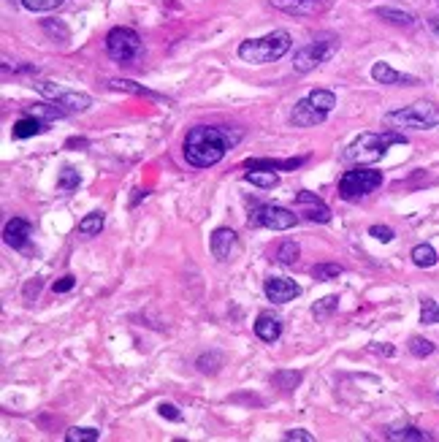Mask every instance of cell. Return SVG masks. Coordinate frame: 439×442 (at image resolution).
Masks as SVG:
<instances>
[{
    "mask_svg": "<svg viewBox=\"0 0 439 442\" xmlns=\"http://www.w3.org/2000/svg\"><path fill=\"white\" fill-rule=\"evenodd\" d=\"M242 141V131H228V128H215V125H198L184 136L182 152L184 160L195 169H212L225 158L231 147Z\"/></svg>",
    "mask_w": 439,
    "mask_h": 442,
    "instance_id": "6da1fadb",
    "label": "cell"
},
{
    "mask_svg": "<svg viewBox=\"0 0 439 442\" xmlns=\"http://www.w3.org/2000/svg\"><path fill=\"white\" fill-rule=\"evenodd\" d=\"M394 144H407V138L396 131L361 133L350 147L342 152V160H345V163H355V166H369V163L383 160L385 152H388Z\"/></svg>",
    "mask_w": 439,
    "mask_h": 442,
    "instance_id": "7a4b0ae2",
    "label": "cell"
},
{
    "mask_svg": "<svg viewBox=\"0 0 439 442\" xmlns=\"http://www.w3.org/2000/svg\"><path fill=\"white\" fill-rule=\"evenodd\" d=\"M290 33L288 30H274L264 39H247L239 44V57L244 63H253V65H266V63H274L279 57H285L290 52Z\"/></svg>",
    "mask_w": 439,
    "mask_h": 442,
    "instance_id": "3957f363",
    "label": "cell"
},
{
    "mask_svg": "<svg viewBox=\"0 0 439 442\" xmlns=\"http://www.w3.org/2000/svg\"><path fill=\"white\" fill-rule=\"evenodd\" d=\"M385 125L409 128V131H431L439 125V106L431 101H418L412 106H401L385 114Z\"/></svg>",
    "mask_w": 439,
    "mask_h": 442,
    "instance_id": "277c9868",
    "label": "cell"
},
{
    "mask_svg": "<svg viewBox=\"0 0 439 442\" xmlns=\"http://www.w3.org/2000/svg\"><path fill=\"white\" fill-rule=\"evenodd\" d=\"M336 49H339V39L331 36V33H323L320 39H312L309 44H304L301 49H296L293 71H296V74H309V71H314L317 65L328 63V60L334 57Z\"/></svg>",
    "mask_w": 439,
    "mask_h": 442,
    "instance_id": "5b68a950",
    "label": "cell"
},
{
    "mask_svg": "<svg viewBox=\"0 0 439 442\" xmlns=\"http://www.w3.org/2000/svg\"><path fill=\"white\" fill-rule=\"evenodd\" d=\"M380 185H383V174H380V171L366 169V166H358V169L342 174V179H339V196H342L345 201H358V198L374 193Z\"/></svg>",
    "mask_w": 439,
    "mask_h": 442,
    "instance_id": "8992f818",
    "label": "cell"
},
{
    "mask_svg": "<svg viewBox=\"0 0 439 442\" xmlns=\"http://www.w3.org/2000/svg\"><path fill=\"white\" fill-rule=\"evenodd\" d=\"M141 49V36L131 28H114L106 36V52L117 63H131Z\"/></svg>",
    "mask_w": 439,
    "mask_h": 442,
    "instance_id": "52a82bcc",
    "label": "cell"
},
{
    "mask_svg": "<svg viewBox=\"0 0 439 442\" xmlns=\"http://www.w3.org/2000/svg\"><path fill=\"white\" fill-rule=\"evenodd\" d=\"M299 222V215L285 209V207H274V204H261L253 215H250V228H271V231H290Z\"/></svg>",
    "mask_w": 439,
    "mask_h": 442,
    "instance_id": "ba28073f",
    "label": "cell"
},
{
    "mask_svg": "<svg viewBox=\"0 0 439 442\" xmlns=\"http://www.w3.org/2000/svg\"><path fill=\"white\" fill-rule=\"evenodd\" d=\"M36 90L44 95V98H52V101H57L68 114H74V112H87L89 106H92V98H89L87 92H76V90H65L60 87V85H54V82H39Z\"/></svg>",
    "mask_w": 439,
    "mask_h": 442,
    "instance_id": "9c48e42d",
    "label": "cell"
},
{
    "mask_svg": "<svg viewBox=\"0 0 439 442\" xmlns=\"http://www.w3.org/2000/svg\"><path fill=\"white\" fill-rule=\"evenodd\" d=\"M268 3L290 17H317L334 6V0H268Z\"/></svg>",
    "mask_w": 439,
    "mask_h": 442,
    "instance_id": "30bf717a",
    "label": "cell"
},
{
    "mask_svg": "<svg viewBox=\"0 0 439 442\" xmlns=\"http://www.w3.org/2000/svg\"><path fill=\"white\" fill-rule=\"evenodd\" d=\"M264 291H266V299L274 302V304H288V302H293L296 296H301L299 282L290 280V277H268Z\"/></svg>",
    "mask_w": 439,
    "mask_h": 442,
    "instance_id": "8fae6325",
    "label": "cell"
},
{
    "mask_svg": "<svg viewBox=\"0 0 439 442\" xmlns=\"http://www.w3.org/2000/svg\"><path fill=\"white\" fill-rule=\"evenodd\" d=\"M372 79L377 85H391V87H415L420 82L418 76L401 74V71H396L394 65H388V63H374L372 65Z\"/></svg>",
    "mask_w": 439,
    "mask_h": 442,
    "instance_id": "7c38bea8",
    "label": "cell"
},
{
    "mask_svg": "<svg viewBox=\"0 0 439 442\" xmlns=\"http://www.w3.org/2000/svg\"><path fill=\"white\" fill-rule=\"evenodd\" d=\"M296 204H299L301 215H304L309 222H328L331 220V209H328V207H325L314 193H309V190L296 193Z\"/></svg>",
    "mask_w": 439,
    "mask_h": 442,
    "instance_id": "4fadbf2b",
    "label": "cell"
},
{
    "mask_svg": "<svg viewBox=\"0 0 439 442\" xmlns=\"http://www.w3.org/2000/svg\"><path fill=\"white\" fill-rule=\"evenodd\" d=\"M325 117H328V114L320 112L317 106H312L309 98L299 101V103L293 106V112H290V123H293L296 128H314V125H320Z\"/></svg>",
    "mask_w": 439,
    "mask_h": 442,
    "instance_id": "5bb4252c",
    "label": "cell"
},
{
    "mask_svg": "<svg viewBox=\"0 0 439 442\" xmlns=\"http://www.w3.org/2000/svg\"><path fill=\"white\" fill-rule=\"evenodd\" d=\"M3 242L14 250H25L28 242H30V222L22 220V218H14V220L6 222L3 228Z\"/></svg>",
    "mask_w": 439,
    "mask_h": 442,
    "instance_id": "9a60e30c",
    "label": "cell"
},
{
    "mask_svg": "<svg viewBox=\"0 0 439 442\" xmlns=\"http://www.w3.org/2000/svg\"><path fill=\"white\" fill-rule=\"evenodd\" d=\"M212 255L217 258V261H228L231 258V253L236 250V231H231V228H217L215 233H212Z\"/></svg>",
    "mask_w": 439,
    "mask_h": 442,
    "instance_id": "2e32d148",
    "label": "cell"
},
{
    "mask_svg": "<svg viewBox=\"0 0 439 442\" xmlns=\"http://www.w3.org/2000/svg\"><path fill=\"white\" fill-rule=\"evenodd\" d=\"M374 14L385 22H391V25H398V28H412L418 22L412 11H404V8H396V6H377Z\"/></svg>",
    "mask_w": 439,
    "mask_h": 442,
    "instance_id": "e0dca14e",
    "label": "cell"
},
{
    "mask_svg": "<svg viewBox=\"0 0 439 442\" xmlns=\"http://www.w3.org/2000/svg\"><path fill=\"white\" fill-rule=\"evenodd\" d=\"M46 131V123L44 120H39V117H30V114H25L22 120H17L14 123V128H11V136L14 138H33V136H39V133Z\"/></svg>",
    "mask_w": 439,
    "mask_h": 442,
    "instance_id": "ac0fdd59",
    "label": "cell"
},
{
    "mask_svg": "<svg viewBox=\"0 0 439 442\" xmlns=\"http://www.w3.org/2000/svg\"><path fill=\"white\" fill-rule=\"evenodd\" d=\"M255 334H258V339H264V342H277V339L282 337V323H279L277 317H271V315H261V317L255 320Z\"/></svg>",
    "mask_w": 439,
    "mask_h": 442,
    "instance_id": "d6986e66",
    "label": "cell"
},
{
    "mask_svg": "<svg viewBox=\"0 0 439 442\" xmlns=\"http://www.w3.org/2000/svg\"><path fill=\"white\" fill-rule=\"evenodd\" d=\"M25 114L39 117V120H44V123H54V120L68 117V112H65L60 103H57V106H49V103H33V106H28V109H25Z\"/></svg>",
    "mask_w": 439,
    "mask_h": 442,
    "instance_id": "ffe728a7",
    "label": "cell"
},
{
    "mask_svg": "<svg viewBox=\"0 0 439 442\" xmlns=\"http://www.w3.org/2000/svg\"><path fill=\"white\" fill-rule=\"evenodd\" d=\"M388 440H394V442H429L431 440V434L420 432L418 426H394V429H388Z\"/></svg>",
    "mask_w": 439,
    "mask_h": 442,
    "instance_id": "44dd1931",
    "label": "cell"
},
{
    "mask_svg": "<svg viewBox=\"0 0 439 442\" xmlns=\"http://www.w3.org/2000/svg\"><path fill=\"white\" fill-rule=\"evenodd\" d=\"M437 261L439 255L431 244H415L412 247V264L418 269H431V266H437Z\"/></svg>",
    "mask_w": 439,
    "mask_h": 442,
    "instance_id": "7402d4cb",
    "label": "cell"
},
{
    "mask_svg": "<svg viewBox=\"0 0 439 442\" xmlns=\"http://www.w3.org/2000/svg\"><path fill=\"white\" fill-rule=\"evenodd\" d=\"M244 179H247L250 185H255V187H277V185H279L277 171H271V169H253V171H247Z\"/></svg>",
    "mask_w": 439,
    "mask_h": 442,
    "instance_id": "603a6c76",
    "label": "cell"
},
{
    "mask_svg": "<svg viewBox=\"0 0 439 442\" xmlns=\"http://www.w3.org/2000/svg\"><path fill=\"white\" fill-rule=\"evenodd\" d=\"M307 98L312 101V106H317V109L325 112V114H331V109L336 106V95H334L331 90H312Z\"/></svg>",
    "mask_w": 439,
    "mask_h": 442,
    "instance_id": "cb8c5ba5",
    "label": "cell"
},
{
    "mask_svg": "<svg viewBox=\"0 0 439 442\" xmlns=\"http://www.w3.org/2000/svg\"><path fill=\"white\" fill-rule=\"evenodd\" d=\"M111 90H122V92H131V95H147V98H163V95H158V92H152V90L141 87V85H136L131 79H109L106 82Z\"/></svg>",
    "mask_w": 439,
    "mask_h": 442,
    "instance_id": "d4e9b609",
    "label": "cell"
},
{
    "mask_svg": "<svg viewBox=\"0 0 439 442\" xmlns=\"http://www.w3.org/2000/svg\"><path fill=\"white\" fill-rule=\"evenodd\" d=\"M103 212H89L79 220V233L82 236H98L103 231Z\"/></svg>",
    "mask_w": 439,
    "mask_h": 442,
    "instance_id": "484cf974",
    "label": "cell"
},
{
    "mask_svg": "<svg viewBox=\"0 0 439 442\" xmlns=\"http://www.w3.org/2000/svg\"><path fill=\"white\" fill-rule=\"evenodd\" d=\"M79 185H82V177H79L76 169L65 166V169L60 171V177H57V190H60V193H74Z\"/></svg>",
    "mask_w": 439,
    "mask_h": 442,
    "instance_id": "4316f807",
    "label": "cell"
},
{
    "mask_svg": "<svg viewBox=\"0 0 439 442\" xmlns=\"http://www.w3.org/2000/svg\"><path fill=\"white\" fill-rule=\"evenodd\" d=\"M195 366H198V372L201 375H217L220 366H222V355L217 350H212V353H204L198 355V361H195Z\"/></svg>",
    "mask_w": 439,
    "mask_h": 442,
    "instance_id": "83f0119b",
    "label": "cell"
},
{
    "mask_svg": "<svg viewBox=\"0 0 439 442\" xmlns=\"http://www.w3.org/2000/svg\"><path fill=\"white\" fill-rule=\"evenodd\" d=\"M336 310H339V296H323V299L312 307V315H314L317 320H328Z\"/></svg>",
    "mask_w": 439,
    "mask_h": 442,
    "instance_id": "f1b7e54d",
    "label": "cell"
},
{
    "mask_svg": "<svg viewBox=\"0 0 439 442\" xmlns=\"http://www.w3.org/2000/svg\"><path fill=\"white\" fill-rule=\"evenodd\" d=\"M299 253H301V250H299V244L288 239V242H282V244H279V250H277V264L293 266L296 261H299Z\"/></svg>",
    "mask_w": 439,
    "mask_h": 442,
    "instance_id": "f546056e",
    "label": "cell"
},
{
    "mask_svg": "<svg viewBox=\"0 0 439 442\" xmlns=\"http://www.w3.org/2000/svg\"><path fill=\"white\" fill-rule=\"evenodd\" d=\"M420 323L423 326H437L439 323V304L434 299H420Z\"/></svg>",
    "mask_w": 439,
    "mask_h": 442,
    "instance_id": "4dcf8cb0",
    "label": "cell"
},
{
    "mask_svg": "<svg viewBox=\"0 0 439 442\" xmlns=\"http://www.w3.org/2000/svg\"><path fill=\"white\" fill-rule=\"evenodd\" d=\"M345 269L339 264H317L312 266V277L317 280V282H328V280H334V277H339Z\"/></svg>",
    "mask_w": 439,
    "mask_h": 442,
    "instance_id": "1f68e13d",
    "label": "cell"
},
{
    "mask_svg": "<svg viewBox=\"0 0 439 442\" xmlns=\"http://www.w3.org/2000/svg\"><path fill=\"white\" fill-rule=\"evenodd\" d=\"M437 350V345L431 342V339H423V337H412L409 339V353L415 355V358H426V355H431Z\"/></svg>",
    "mask_w": 439,
    "mask_h": 442,
    "instance_id": "d6a6232c",
    "label": "cell"
},
{
    "mask_svg": "<svg viewBox=\"0 0 439 442\" xmlns=\"http://www.w3.org/2000/svg\"><path fill=\"white\" fill-rule=\"evenodd\" d=\"M301 383V372H277L274 375V386L282 391H293Z\"/></svg>",
    "mask_w": 439,
    "mask_h": 442,
    "instance_id": "836d02e7",
    "label": "cell"
},
{
    "mask_svg": "<svg viewBox=\"0 0 439 442\" xmlns=\"http://www.w3.org/2000/svg\"><path fill=\"white\" fill-rule=\"evenodd\" d=\"M98 437H100L98 429H79V426H74V429H68L65 442H95Z\"/></svg>",
    "mask_w": 439,
    "mask_h": 442,
    "instance_id": "e575fe53",
    "label": "cell"
},
{
    "mask_svg": "<svg viewBox=\"0 0 439 442\" xmlns=\"http://www.w3.org/2000/svg\"><path fill=\"white\" fill-rule=\"evenodd\" d=\"M65 0H22V6L28 8V11H33V14H44V11H54V8H60Z\"/></svg>",
    "mask_w": 439,
    "mask_h": 442,
    "instance_id": "d590c367",
    "label": "cell"
},
{
    "mask_svg": "<svg viewBox=\"0 0 439 442\" xmlns=\"http://www.w3.org/2000/svg\"><path fill=\"white\" fill-rule=\"evenodd\" d=\"M369 236H374L377 242H394L396 239L394 228H388V225H372V228H369Z\"/></svg>",
    "mask_w": 439,
    "mask_h": 442,
    "instance_id": "8d00e7d4",
    "label": "cell"
},
{
    "mask_svg": "<svg viewBox=\"0 0 439 442\" xmlns=\"http://www.w3.org/2000/svg\"><path fill=\"white\" fill-rule=\"evenodd\" d=\"M158 412H160V418H169V421H174L179 423L182 421V412H179V407L171 404V401H163V404H158Z\"/></svg>",
    "mask_w": 439,
    "mask_h": 442,
    "instance_id": "74e56055",
    "label": "cell"
},
{
    "mask_svg": "<svg viewBox=\"0 0 439 442\" xmlns=\"http://www.w3.org/2000/svg\"><path fill=\"white\" fill-rule=\"evenodd\" d=\"M74 285H76V280L71 274H65L60 282H54V293H68V291H74Z\"/></svg>",
    "mask_w": 439,
    "mask_h": 442,
    "instance_id": "f35d334b",
    "label": "cell"
},
{
    "mask_svg": "<svg viewBox=\"0 0 439 442\" xmlns=\"http://www.w3.org/2000/svg\"><path fill=\"white\" fill-rule=\"evenodd\" d=\"M285 440H299V442H314V437L304 432V429H290V432H285Z\"/></svg>",
    "mask_w": 439,
    "mask_h": 442,
    "instance_id": "ab89813d",
    "label": "cell"
},
{
    "mask_svg": "<svg viewBox=\"0 0 439 442\" xmlns=\"http://www.w3.org/2000/svg\"><path fill=\"white\" fill-rule=\"evenodd\" d=\"M426 22H429V28L439 36V11L437 14H429V19H426Z\"/></svg>",
    "mask_w": 439,
    "mask_h": 442,
    "instance_id": "60d3db41",
    "label": "cell"
}]
</instances>
